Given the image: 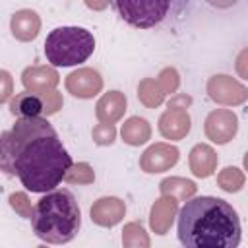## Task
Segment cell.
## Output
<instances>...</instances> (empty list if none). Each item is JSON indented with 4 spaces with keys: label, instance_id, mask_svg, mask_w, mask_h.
<instances>
[{
    "label": "cell",
    "instance_id": "6da1fadb",
    "mask_svg": "<svg viewBox=\"0 0 248 248\" xmlns=\"http://www.w3.org/2000/svg\"><path fill=\"white\" fill-rule=\"evenodd\" d=\"M0 165L10 176H17L29 192H50L66 180L72 157L46 118H17L2 134Z\"/></svg>",
    "mask_w": 248,
    "mask_h": 248
},
{
    "label": "cell",
    "instance_id": "7a4b0ae2",
    "mask_svg": "<svg viewBox=\"0 0 248 248\" xmlns=\"http://www.w3.org/2000/svg\"><path fill=\"white\" fill-rule=\"evenodd\" d=\"M240 232L236 211L221 198H190L180 209L178 238L186 248H236Z\"/></svg>",
    "mask_w": 248,
    "mask_h": 248
},
{
    "label": "cell",
    "instance_id": "3957f363",
    "mask_svg": "<svg viewBox=\"0 0 248 248\" xmlns=\"http://www.w3.org/2000/svg\"><path fill=\"white\" fill-rule=\"evenodd\" d=\"M31 227L35 236L48 244L74 240L81 227V209L76 196L66 188L46 192L33 207Z\"/></svg>",
    "mask_w": 248,
    "mask_h": 248
},
{
    "label": "cell",
    "instance_id": "277c9868",
    "mask_svg": "<svg viewBox=\"0 0 248 248\" xmlns=\"http://www.w3.org/2000/svg\"><path fill=\"white\" fill-rule=\"evenodd\" d=\"M122 21L136 29H153L176 21L190 0H110Z\"/></svg>",
    "mask_w": 248,
    "mask_h": 248
},
{
    "label": "cell",
    "instance_id": "5b68a950",
    "mask_svg": "<svg viewBox=\"0 0 248 248\" xmlns=\"http://www.w3.org/2000/svg\"><path fill=\"white\" fill-rule=\"evenodd\" d=\"M95 50L91 31L83 27H56L45 41V54L52 66H78L85 62Z\"/></svg>",
    "mask_w": 248,
    "mask_h": 248
},
{
    "label": "cell",
    "instance_id": "8992f818",
    "mask_svg": "<svg viewBox=\"0 0 248 248\" xmlns=\"http://www.w3.org/2000/svg\"><path fill=\"white\" fill-rule=\"evenodd\" d=\"M207 95L211 97V101L219 105L234 107V105H242L248 99V89L231 76L217 74L207 81Z\"/></svg>",
    "mask_w": 248,
    "mask_h": 248
},
{
    "label": "cell",
    "instance_id": "52a82bcc",
    "mask_svg": "<svg viewBox=\"0 0 248 248\" xmlns=\"http://www.w3.org/2000/svg\"><path fill=\"white\" fill-rule=\"evenodd\" d=\"M205 128V136L213 141V143H229L238 130V118L232 110L227 108H217L211 110L203 122Z\"/></svg>",
    "mask_w": 248,
    "mask_h": 248
},
{
    "label": "cell",
    "instance_id": "ba28073f",
    "mask_svg": "<svg viewBox=\"0 0 248 248\" xmlns=\"http://www.w3.org/2000/svg\"><path fill=\"white\" fill-rule=\"evenodd\" d=\"M66 89L78 99H91L103 89V78L93 68H78L66 78Z\"/></svg>",
    "mask_w": 248,
    "mask_h": 248
},
{
    "label": "cell",
    "instance_id": "9c48e42d",
    "mask_svg": "<svg viewBox=\"0 0 248 248\" xmlns=\"http://www.w3.org/2000/svg\"><path fill=\"white\" fill-rule=\"evenodd\" d=\"M178 149L170 143H155L141 153L140 167L145 172H163L178 163Z\"/></svg>",
    "mask_w": 248,
    "mask_h": 248
},
{
    "label": "cell",
    "instance_id": "30bf717a",
    "mask_svg": "<svg viewBox=\"0 0 248 248\" xmlns=\"http://www.w3.org/2000/svg\"><path fill=\"white\" fill-rule=\"evenodd\" d=\"M21 83L31 93H48L58 85V74L48 66H31L23 70Z\"/></svg>",
    "mask_w": 248,
    "mask_h": 248
},
{
    "label": "cell",
    "instance_id": "8fae6325",
    "mask_svg": "<svg viewBox=\"0 0 248 248\" xmlns=\"http://www.w3.org/2000/svg\"><path fill=\"white\" fill-rule=\"evenodd\" d=\"M126 213V205L118 198H101L91 205V221L101 227H114L122 221Z\"/></svg>",
    "mask_w": 248,
    "mask_h": 248
},
{
    "label": "cell",
    "instance_id": "7c38bea8",
    "mask_svg": "<svg viewBox=\"0 0 248 248\" xmlns=\"http://www.w3.org/2000/svg\"><path fill=\"white\" fill-rule=\"evenodd\" d=\"M159 132L167 140H182L190 132V116L186 108H172L165 110L159 118Z\"/></svg>",
    "mask_w": 248,
    "mask_h": 248
},
{
    "label": "cell",
    "instance_id": "4fadbf2b",
    "mask_svg": "<svg viewBox=\"0 0 248 248\" xmlns=\"http://www.w3.org/2000/svg\"><path fill=\"white\" fill-rule=\"evenodd\" d=\"M12 35L17 41H33L41 29V17L33 10H17L10 21Z\"/></svg>",
    "mask_w": 248,
    "mask_h": 248
},
{
    "label": "cell",
    "instance_id": "5bb4252c",
    "mask_svg": "<svg viewBox=\"0 0 248 248\" xmlns=\"http://www.w3.org/2000/svg\"><path fill=\"white\" fill-rule=\"evenodd\" d=\"M126 110V97L120 91H108L105 93L95 107V114L101 122H108L114 124L116 120H120L124 116Z\"/></svg>",
    "mask_w": 248,
    "mask_h": 248
},
{
    "label": "cell",
    "instance_id": "9a60e30c",
    "mask_svg": "<svg viewBox=\"0 0 248 248\" xmlns=\"http://www.w3.org/2000/svg\"><path fill=\"white\" fill-rule=\"evenodd\" d=\"M217 169V153L205 143H198L190 151V170L198 178H207Z\"/></svg>",
    "mask_w": 248,
    "mask_h": 248
},
{
    "label": "cell",
    "instance_id": "2e32d148",
    "mask_svg": "<svg viewBox=\"0 0 248 248\" xmlns=\"http://www.w3.org/2000/svg\"><path fill=\"white\" fill-rule=\"evenodd\" d=\"M174 215H176V200L169 198V196H163L151 207V219H149L151 221V229L157 234H165L169 231Z\"/></svg>",
    "mask_w": 248,
    "mask_h": 248
},
{
    "label": "cell",
    "instance_id": "e0dca14e",
    "mask_svg": "<svg viewBox=\"0 0 248 248\" xmlns=\"http://www.w3.org/2000/svg\"><path fill=\"white\" fill-rule=\"evenodd\" d=\"M10 112L17 118H33L45 112V99L39 97V93H19L10 103Z\"/></svg>",
    "mask_w": 248,
    "mask_h": 248
},
{
    "label": "cell",
    "instance_id": "ac0fdd59",
    "mask_svg": "<svg viewBox=\"0 0 248 248\" xmlns=\"http://www.w3.org/2000/svg\"><path fill=\"white\" fill-rule=\"evenodd\" d=\"M151 138V126L145 118L132 116L122 126V140L128 145H141Z\"/></svg>",
    "mask_w": 248,
    "mask_h": 248
},
{
    "label": "cell",
    "instance_id": "d6986e66",
    "mask_svg": "<svg viewBox=\"0 0 248 248\" xmlns=\"http://www.w3.org/2000/svg\"><path fill=\"white\" fill-rule=\"evenodd\" d=\"M161 194L163 196H169V198H174L176 202H186L190 200L194 194H196V184L192 180H186V178H178V176H172V178H165L161 184Z\"/></svg>",
    "mask_w": 248,
    "mask_h": 248
},
{
    "label": "cell",
    "instance_id": "ffe728a7",
    "mask_svg": "<svg viewBox=\"0 0 248 248\" xmlns=\"http://www.w3.org/2000/svg\"><path fill=\"white\" fill-rule=\"evenodd\" d=\"M138 99H140L145 107L155 108V107H159V105L163 103L165 91L161 89V85H159L157 79L145 78V79H141L140 85H138Z\"/></svg>",
    "mask_w": 248,
    "mask_h": 248
},
{
    "label": "cell",
    "instance_id": "44dd1931",
    "mask_svg": "<svg viewBox=\"0 0 248 248\" xmlns=\"http://www.w3.org/2000/svg\"><path fill=\"white\" fill-rule=\"evenodd\" d=\"M217 184L225 190V192H238L244 186V174L240 169L236 167H227L219 172L217 176Z\"/></svg>",
    "mask_w": 248,
    "mask_h": 248
},
{
    "label": "cell",
    "instance_id": "7402d4cb",
    "mask_svg": "<svg viewBox=\"0 0 248 248\" xmlns=\"http://www.w3.org/2000/svg\"><path fill=\"white\" fill-rule=\"evenodd\" d=\"M95 174L91 170V167L87 163H78V165H72V169L68 170L66 174V180L72 182V184H87V182H93Z\"/></svg>",
    "mask_w": 248,
    "mask_h": 248
},
{
    "label": "cell",
    "instance_id": "603a6c76",
    "mask_svg": "<svg viewBox=\"0 0 248 248\" xmlns=\"http://www.w3.org/2000/svg\"><path fill=\"white\" fill-rule=\"evenodd\" d=\"M143 232H145V231L141 229V225H138V223H130V225L124 227L122 242H124L126 246H138L140 242H141L143 246H149V240H147V236H145Z\"/></svg>",
    "mask_w": 248,
    "mask_h": 248
},
{
    "label": "cell",
    "instance_id": "cb8c5ba5",
    "mask_svg": "<svg viewBox=\"0 0 248 248\" xmlns=\"http://www.w3.org/2000/svg\"><path fill=\"white\" fill-rule=\"evenodd\" d=\"M91 136H93V141L95 143H99V145H110L114 141V138H116V130H114L112 124L101 122V124H97L93 128Z\"/></svg>",
    "mask_w": 248,
    "mask_h": 248
},
{
    "label": "cell",
    "instance_id": "d4e9b609",
    "mask_svg": "<svg viewBox=\"0 0 248 248\" xmlns=\"http://www.w3.org/2000/svg\"><path fill=\"white\" fill-rule=\"evenodd\" d=\"M157 81H159L161 89L165 91V95H167V93H174L176 87H178V83H180V79H178V72H176L174 68H165V70L159 74Z\"/></svg>",
    "mask_w": 248,
    "mask_h": 248
},
{
    "label": "cell",
    "instance_id": "484cf974",
    "mask_svg": "<svg viewBox=\"0 0 248 248\" xmlns=\"http://www.w3.org/2000/svg\"><path fill=\"white\" fill-rule=\"evenodd\" d=\"M10 203H12V207H14L16 211H19L23 217H29V219H31L33 209L29 207V202H27V196H25V194H12V196H10Z\"/></svg>",
    "mask_w": 248,
    "mask_h": 248
},
{
    "label": "cell",
    "instance_id": "4316f807",
    "mask_svg": "<svg viewBox=\"0 0 248 248\" xmlns=\"http://www.w3.org/2000/svg\"><path fill=\"white\" fill-rule=\"evenodd\" d=\"M60 107H62V97H60L56 91L45 93V112H46V114L56 112Z\"/></svg>",
    "mask_w": 248,
    "mask_h": 248
},
{
    "label": "cell",
    "instance_id": "83f0119b",
    "mask_svg": "<svg viewBox=\"0 0 248 248\" xmlns=\"http://www.w3.org/2000/svg\"><path fill=\"white\" fill-rule=\"evenodd\" d=\"M236 74L244 79H248V46L240 50V54L236 56Z\"/></svg>",
    "mask_w": 248,
    "mask_h": 248
},
{
    "label": "cell",
    "instance_id": "f1b7e54d",
    "mask_svg": "<svg viewBox=\"0 0 248 248\" xmlns=\"http://www.w3.org/2000/svg\"><path fill=\"white\" fill-rule=\"evenodd\" d=\"M108 2H110V0H85V6L99 12V10H105V8L108 6Z\"/></svg>",
    "mask_w": 248,
    "mask_h": 248
},
{
    "label": "cell",
    "instance_id": "f546056e",
    "mask_svg": "<svg viewBox=\"0 0 248 248\" xmlns=\"http://www.w3.org/2000/svg\"><path fill=\"white\" fill-rule=\"evenodd\" d=\"M188 103H190V97H186V95H178V97H174V99L169 103V107H172V108H180L178 105H182V108H186Z\"/></svg>",
    "mask_w": 248,
    "mask_h": 248
},
{
    "label": "cell",
    "instance_id": "4dcf8cb0",
    "mask_svg": "<svg viewBox=\"0 0 248 248\" xmlns=\"http://www.w3.org/2000/svg\"><path fill=\"white\" fill-rule=\"evenodd\" d=\"M2 79H4V91L0 95V101H8V97H10V76H8V72H2Z\"/></svg>",
    "mask_w": 248,
    "mask_h": 248
},
{
    "label": "cell",
    "instance_id": "1f68e13d",
    "mask_svg": "<svg viewBox=\"0 0 248 248\" xmlns=\"http://www.w3.org/2000/svg\"><path fill=\"white\" fill-rule=\"evenodd\" d=\"M209 4H213V6H217V8H229V6H232L236 0H207Z\"/></svg>",
    "mask_w": 248,
    "mask_h": 248
},
{
    "label": "cell",
    "instance_id": "d6a6232c",
    "mask_svg": "<svg viewBox=\"0 0 248 248\" xmlns=\"http://www.w3.org/2000/svg\"><path fill=\"white\" fill-rule=\"evenodd\" d=\"M244 167H246V170H248V151H246V155H244Z\"/></svg>",
    "mask_w": 248,
    "mask_h": 248
}]
</instances>
